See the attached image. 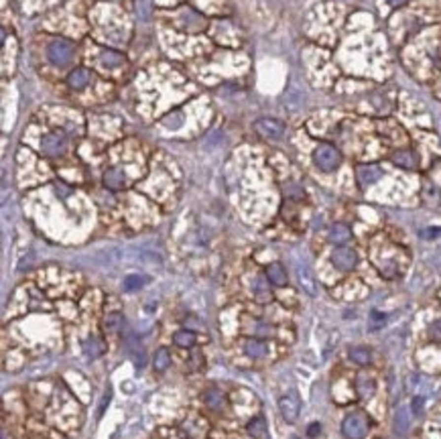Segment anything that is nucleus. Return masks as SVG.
Listing matches in <instances>:
<instances>
[{
  "label": "nucleus",
  "instance_id": "obj_1",
  "mask_svg": "<svg viewBox=\"0 0 441 439\" xmlns=\"http://www.w3.org/2000/svg\"><path fill=\"white\" fill-rule=\"evenodd\" d=\"M313 161H315V165L321 169V171H326V173H331V171H335L337 167H340V163H342V155H340V150H337L333 145H319L317 148H315V153H313Z\"/></svg>",
  "mask_w": 441,
  "mask_h": 439
},
{
  "label": "nucleus",
  "instance_id": "obj_2",
  "mask_svg": "<svg viewBox=\"0 0 441 439\" xmlns=\"http://www.w3.org/2000/svg\"><path fill=\"white\" fill-rule=\"evenodd\" d=\"M368 429H370V421L364 413H350L342 423V433L346 439H364Z\"/></svg>",
  "mask_w": 441,
  "mask_h": 439
},
{
  "label": "nucleus",
  "instance_id": "obj_3",
  "mask_svg": "<svg viewBox=\"0 0 441 439\" xmlns=\"http://www.w3.org/2000/svg\"><path fill=\"white\" fill-rule=\"evenodd\" d=\"M67 150V139L63 132H51L41 141V153L49 159H59Z\"/></svg>",
  "mask_w": 441,
  "mask_h": 439
},
{
  "label": "nucleus",
  "instance_id": "obj_4",
  "mask_svg": "<svg viewBox=\"0 0 441 439\" xmlns=\"http://www.w3.org/2000/svg\"><path fill=\"white\" fill-rule=\"evenodd\" d=\"M74 53H75L74 45L70 41H63V39L53 41V43L49 45V49H47L49 61L53 63V65H59V67H63V65L70 63L74 59Z\"/></svg>",
  "mask_w": 441,
  "mask_h": 439
},
{
  "label": "nucleus",
  "instance_id": "obj_5",
  "mask_svg": "<svg viewBox=\"0 0 441 439\" xmlns=\"http://www.w3.org/2000/svg\"><path fill=\"white\" fill-rule=\"evenodd\" d=\"M331 262L335 264V268H340V271H352V268H356V264H358V255H356V250H352L348 246H340L333 250Z\"/></svg>",
  "mask_w": 441,
  "mask_h": 439
},
{
  "label": "nucleus",
  "instance_id": "obj_6",
  "mask_svg": "<svg viewBox=\"0 0 441 439\" xmlns=\"http://www.w3.org/2000/svg\"><path fill=\"white\" fill-rule=\"evenodd\" d=\"M279 409H281V415L287 423H295L297 417H299V409H301V402H299V397L297 395H285L281 397L279 401Z\"/></svg>",
  "mask_w": 441,
  "mask_h": 439
},
{
  "label": "nucleus",
  "instance_id": "obj_7",
  "mask_svg": "<svg viewBox=\"0 0 441 439\" xmlns=\"http://www.w3.org/2000/svg\"><path fill=\"white\" fill-rule=\"evenodd\" d=\"M254 128H257V132L260 134V137L270 139V141L281 139V137H283V132H285L283 122L275 120V118H262V120H258L257 124H254Z\"/></svg>",
  "mask_w": 441,
  "mask_h": 439
},
{
  "label": "nucleus",
  "instance_id": "obj_8",
  "mask_svg": "<svg viewBox=\"0 0 441 439\" xmlns=\"http://www.w3.org/2000/svg\"><path fill=\"white\" fill-rule=\"evenodd\" d=\"M92 77L94 75H92L90 70H86V67H75V70L67 75V86H70L74 92H81V90L88 88Z\"/></svg>",
  "mask_w": 441,
  "mask_h": 439
},
{
  "label": "nucleus",
  "instance_id": "obj_9",
  "mask_svg": "<svg viewBox=\"0 0 441 439\" xmlns=\"http://www.w3.org/2000/svg\"><path fill=\"white\" fill-rule=\"evenodd\" d=\"M380 175H382V171H380L378 165H360L358 169H356V177H358V181H360L362 187H366V185L378 181Z\"/></svg>",
  "mask_w": 441,
  "mask_h": 439
},
{
  "label": "nucleus",
  "instance_id": "obj_10",
  "mask_svg": "<svg viewBox=\"0 0 441 439\" xmlns=\"http://www.w3.org/2000/svg\"><path fill=\"white\" fill-rule=\"evenodd\" d=\"M104 185L110 189V191H120L126 187V175L124 171H120V169H108V171L104 173Z\"/></svg>",
  "mask_w": 441,
  "mask_h": 439
},
{
  "label": "nucleus",
  "instance_id": "obj_11",
  "mask_svg": "<svg viewBox=\"0 0 441 439\" xmlns=\"http://www.w3.org/2000/svg\"><path fill=\"white\" fill-rule=\"evenodd\" d=\"M183 429L191 439H203V437H206V433H208V423L203 419H199V417H189L183 423Z\"/></svg>",
  "mask_w": 441,
  "mask_h": 439
},
{
  "label": "nucleus",
  "instance_id": "obj_12",
  "mask_svg": "<svg viewBox=\"0 0 441 439\" xmlns=\"http://www.w3.org/2000/svg\"><path fill=\"white\" fill-rule=\"evenodd\" d=\"M266 281L275 287H283L287 285V271L281 262H273L266 266Z\"/></svg>",
  "mask_w": 441,
  "mask_h": 439
},
{
  "label": "nucleus",
  "instance_id": "obj_13",
  "mask_svg": "<svg viewBox=\"0 0 441 439\" xmlns=\"http://www.w3.org/2000/svg\"><path fill=\"white\" fill-rule=\"evenodd\" d=\"M244 352H246V356L258 360V358L266 356L268 350H266V344L262 340H258V337H248V340L244 342Z\"/></svg>",
  "mask_w": 441,
  "mask_h": 439
},
{
  "label": "nucleus",
  "instance_id": "obj_14",
  "mask_svg": "<svg viewBox=\"0 0 441 439\" xmlns=\"http://www.w3.org/2000/svg\"><path fill=\"white\" fill-rule=\"evenodd\" d=\"M352 238V230L346 226V224H333L331 228H330V240L333 242V244H346L348 240Z\"/></svg>",
  "mask_w": 441,
  "mask_h": 439
},
{
  "label": "nucleus",
  "instance_id": "obj_15",
  "mask_svg": "<svg viewBox=\"0 0 441 439\" xmlns=\"http://www.w3.org/2000/svg\"><path fill=\"white\" fill-rule=\"evenodd\" d=\"M203 402H206L210 409L220 411V409H224L226 397H224V393H220V391H216V388H212V391H206V393H203Z\"/></svg>",
  "mask_w": 441,
  "mask_h": 439
},
{
  "label": "nucleus",
  "instance_id": "obj_16",
  "mask_svg": "<svg viewBox=\"0 0 441 439\" xmlns=\"http://www.w3.org/2000/svg\"><path fill=\"white\" fill-rule=\"evenodd\" d=\"M374 388H376V384H374V380H372L370 376L360 374L358 378H356V391H358V395L362 399H368V397L374 395Z\"/></svg>",
  "mask_w": 441,
  "mask_h": 439
},
{
  "label": "nucleus",
  "instance_id": "obj_17",
  "mask_svg": "<svg viewBox=\"0 0 441 439\" xmlns=\"http://www.w3.org/2000/svg\"><path fill=\"white\" fill-rule=\"evenodd\" d=\"M102 65L104 67H110V70H114V67H120L126 63V57L116 53V51H108V49H102Z\"/></svg>",
  "mask_w": 441,
  "mask_h": 439
},
{
  "label": "nucleus",
  "instance_id": "obj_18",
  "mask_svg": "<svg viewBox=\"0 0 441 439\" xmlns=\"http://www.w3.org/2000/svg\"><path fill=\"white\" fill-rule=\"evenodd\" d=\"M124 326H126V322H124V315H122V313H118V311L108 313V315H106V319H104V328H106V331H112V333H116V331H122V329H124Z\"/></svg>",
  "mask_w": 441,
  "mask_h": 439
},
{
  "label": "nucleus",
  "instance_id": "obj_19",
  "mask_svg": "<svg viewBox=\"0 0 441 439\" xmlns=\"http://www.w3.org/2000/svg\"><path fill=\"white\" fill-rule=\"evenodd\" d=\"M393 163L403 167V169H415L417 167V159L411 150H397L393 155Z\"/></svg>",
  "mask_w": 441,
  "mask_h": 439
},
{
  "label": "nucleus",
  "instance_id": "obj_20",
  "mask_svg": "<svg viewBox=\"0 0 441 439\" xmlns=\"http://www.w3.org/2000/svg\"><path fill=\"white\" fill-rule=\"evenodd\" d=\"M348 356L354 364H358V366H368L372 362V354H370L368 348H352Z\"/></svg>",
  "mask_w": 441,
  "mask_h": 439
},
{
  "label": "nucleus",
  "instance_id": "obj_21",
  "mask_svg": "<svg viewBox=\"0 0 441 439\" xmlns=\"http://www.w3.org/2000/svg\"><path fill=\"white\" fill-rule=\"evenodd\" d=\"M83 352H86V356H90V358H98V356H102V352H104V344H102V340L92 335L83 342Z\"/></svg>",
  "mask_w": 441,
  "mask_h": 439
},
{
  "label": "nucleus",
  "instance_id": "obj_22",
  "mask_svg": "<svg viewBox=\"0 0 441 439\" xmlns=\"http://www.w3.org/2000/svg\"><path fill=\"white\" fill-rule=\"evenodd\" d=\"M173 342L179 346V348H193L195 344V333L189 331V329H181L173 335Z\"/></svg>",
  "mask_w": 441,
  "mask_h": 439
},
{
  "label": "nucleus",
  "instance_id": "obj_23",
  "mask_svg": "<svg viewBox=\"0 0 441 439\" xmlns=\"http://www.w3.org/2000/svg\"><path fill=\"white\" fill-rule=\"evenodd\" d=\"M152 364H155V370H157V372H163V370H167L169 364H171V356H169V350H167V348H159L157 354H155V360H152Z\"/></svg>",
  "mask_w": 441,
  "mask_h": 439
},
{
  "label": "nucleus",
  "instance_id": "obj_24",
  "mask_svg": "<svg viewBox=\"0 0 441 439\" xmlns=\"http://www.w3.org/2000/svg\"><path fill=\"white\" fill-rule=\"evenodd\" d=\"M266 431V425H264V419L262 417H254L250 423H248V433L252 437H262Z\"/></svg>",
  "mask_w": 441,
  "mask_h": 439
},
{
  "label": "nucleus",
  "instance_id": "obj_25",
  "mask_svg": "<svg viewBox=\"0 0 441 439\" xmlns=\"http://www.w3.org/2000/svg\"><path fill=\"white\" fill-rule=\"evenodd\" d=\"M145 283H147V277H141V275H128V277L124 279V291H139Z\"/></svg>",
  "mask_w": 441,
  "mask_h": 439
},
{
  "label": "nucleus",
  "instance_id": "obj_26",
  "mask_svg": "<svg viewBox=\"0 0 441 439\" xmlns=\"http://www.w3.org/2000/svg\"><path fill=\"white\" fill-rule=\"evenodd\" d=\"M299 281L303 285V289L307 291L309 295H315V281H313V277L307 271H299Z\"/></svg>",
  "mask_w": 441,
  "mask_h": 439
},
{
  "label": "nucleus",
  "instance_id": "obj_27",
  "mask_svg": "<svg viewBox=\"0 0 441 439\" xmlns=\"http://www.w3.org/2000/svg\"><path fill=\"white\" fill-rule=\"evenodd\" d=\"M429 337H431L433 342L441 344V322H433L429 326Z\"/></svg>",
  "mask_w": 441,
  "mask_h": 439
},
{
  "label": "nucleus",
  "instance_id": "obj_28",
  "mask_svg": "<svg viewBox=\"0 0 441 439\" xmlns=\"http://www.w3.org/2000/svg\"><path fill=\"white\" fill-rule=\"evenodd\" d=\"M384 322H386V317H384V315H380V313H372V315H370V326L374 328V329L382 328V326H384Z\"/></svg>",
  "mask_w": 441,
  "mask_h": 439
},
{
  "label": "nucleus",
  "instance_id": "obj_29",
  "mask_svg": "<svg viewBox=\"0 0 441 439\" xmlns=\"http://www.w3.org/2000/svg\"><path fill=\"white\" fill-rule=\"evenodd\" d=\"M319 431H321V427H319V423H313V425H311V427H309V429H307V435H309V437H315V435H317V433H319Z\"/></svg>",
  "mask_w": 441,
  "mask_h": 439
},
{
  "label": "nucleus",
  "instance_id": "obj_30",
  "mask_svg": "<svg viewBox=\"0 0 441 439\" xmlns=\"http://www.w3.org/2000/svg\"><path fill=\"white\" fill-rule=\"evenodd\" d=\"M386 2L391 4V6H401V4H404V2H406V0H386Z\"/></svg>",
  "mask_w": 441,
  "mask_h": 439
},
{
  "label": "nucleus",
  "instance_id": "obj_31",
  "mask_svg": "<svg viewBox=\"0 0 441 439\" xmlns=\"http://www.w3.org/2000/svg\"><path fill=\"white\" fill-rule=\"evenodd\" d=\"M423 404V401L421 399H415V402H413V407H415V413H419V407Z\"/></svg>",
  "mask_w": 441,
  "mask_h": 439
}]
</instances>
